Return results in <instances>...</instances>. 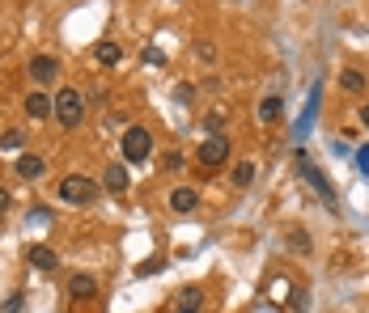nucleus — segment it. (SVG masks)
I'll list each match as a JSON object with an SVG mask.
<instances>
[{
  "mask_svg": "<svg viewBox=\"0 0 369 313\" xmlns=\"http://www.w3.org/2000/svg\"><path fill=\"white\" fill-rule=\"evenodd\" d=\"M42 157H34V153H25V157H17V174L21 178H42Z\"/></svg>",
  "mask_w": 369,
  "mask_h": 313,
  "instance_id": "4468645a",
  "label": "nucleus"
},
{
  "mask_svg": "<svg viewBox=\"0 0 369 313\" xmlns=\"http://www.w3.org/2000/svg\"><path fill=\"white\" fill-rule=\"evenodd\" d=\"M0 148H4V153H17V148H21V131H4V136H0Z\"/></svg>",
  "mask_w": 369,
  "mask_h": 313,
  "instance_id": "6ab92c4d",
  "label": "nucleus"
},
{
  "mask_svg": "<svg viewBox=\"0 0 369 313\" xmlns=\"http://www.w3.org/2000/svg\"><path fill=\"white\" fill-rule=\"evenodd\" d=\"M8 208H13V195H8V191H4V187H0V216H4V212H8Z\"/></svg>",
  "mask_w": 369,
  "mask_h": 313,
  "instance_id": "5701e85b",
  "label": "nucleus"
},
{
  "mask_svg": "<svg viewBox=\"0 0 369 313\" xmlns=\"http://www.w3.org/2000/svg\"><path fill=\"white\" fill-rule=\"evenodd\" d=\"M195 161H200L204 170H217V165H225V161H229V140H225V136H208V140L195 148Z\"/></svg>",
  "mask_w": 369,
  "mask_h": 313,
  "instance_id": "39448f33",
  "label": "nucleus"
},
{
  "mask_svg": "<svg viewBox=\"0 0 369 313\" xmlns=\"http://www.w3.org/2000/svg\"><path fill=\"white\" fill-rule=\"evenodd\" d=\"M123 59V51L115 47V42H98V64H106V68H115Z\"/></svg>",
  "mask_w": 369,
  "mask_h": 313,
  "instance_id": "f3484780",
  "label": "nucleus"
},
{
  "mask_svg": "<svg viewBox=\"0 0 369 313\" xmlns=\"http://www.w3.org/2000/svg\"><path fill=\"white\" fill-rule=\"evenodd\" d=\"M55 191H59L64 203H93V199H98V182L85 178V174H68Z\"/></svg>",
  "mask_w": 369,
  "mask_h": 313,
  "instance_id": "7ed1b4c3",
  "label": "nucleus"
},
{
  "mask_svg": "<svg viewBox=\"0 0 369 313\" xmlns=\"http://www.w3.org/2000/svg\"><path fill=\"white\" fill-rule=\"evenodd\" d=\"M255 114H259V123H280V114H285V102L272 93V98H263V102H259V110H255Z\"/></svg>",
  "mask_w": 369,
  "mask_h": 313,
  "instance_id": "ddd939ff",
  "label": "nucleus"
},
{
  "mask_svg": "<svg viewBox=\"0 0 369 313\" xmlns=\"http://www.w3.org/2000/svg\"><path fill=\"white\" fill-rule=\"evenodd\" d=\"M25 114H30V119H47V114H55V106H51L47 93H30V98H25Z\"/></svg>",
  "mask_w": 369,
  "mask_h": 313,
  "instance_id": "f8f14e48",
  "label": "nucleus"
},
{
  "mask_svg": "<svg viewBox=\"0 0 369 313\" xmlns=\"http://www.w3.org/2000/svg\"><path fill=\"white\" fill-rule=\"evenodd\" d=\"M361 123L369 127V106H361Z\"/></svg>",
  "mask_w": 369,
  "mask_h": 313,
  "instance_id": "393cba45",
  "label": "nucleus"
},
{
  "mask_svg": "<svg viewBox=\"0 0 369 313\" xmlns=\"http://www.w3.org/2000/svg\"><path fill=\"white\" fill-rule=\"evenodd\" d=\"M51 106H55L59 127H76V123L85 119V98H81L76 89H59V93L51 98Z\"/></svg>",
  "mask_w": 369,
  "mask_h": 313,
  "instance_id": "f03ea898",
  "label": "nucleus"
},
{
  "mask_svg": "<svg viewBox=\"0 0 369 313\" xmlns=\"http://www.w3.org/2000/svg\"><path fill=\"white\" fill-rule=\"evenodd\" d=\"M200 309H204V293H200V288H178L174 313H200Z\"/></svg>",
  "mask_w": 369,
  "mask_h": 313,
  "instance_id": "1a4fd4ad",
  "label": "nucleus"
},
{
  "mask_svg": "<svg viewBox=\"0 0 369 313\" xmlns=\"http://www.w3.org/2000/svg\"><path fill=\"white\" fill-rule=\"evenodd\" d=\"M195 208H200V191H195V187H174V191H170V212L187 216V212H195Z\"/></svg>",
  "mask_w": 369,
  "mask_h": 313,
  "instance_id": "0eeeda50",
  "label": "nucleus"
},
{
  "mask_svg": "<svg viewBox=\"0 0 369 313\" xmlns=\"http://www.w3.org/2000/svg\"><path fill=\"white\" fill-rule=\"evenodd\" d=\"M297 174L306 178V187H310V191H319V199H323L327 208H340V199H336V187L327 182V174H323V170H319V165H314V161H310L302 148H297Z\"/></svg>",
  "mask_w": 369,
  "mask_h": 313,
  "instance_id": "f257e3e1",
  "label": "nucleus"
},
{
  "mask_svg": "<svg viewBox=\"0 0 369 313\" xmlns=\"http://www.w3.org/2000/svg\"><path fill=\"white\" fill-rule=\"evenodd\" d=\"M357 165H361V174H369V144L357 153Z\"/></svg>",
  "mask_w": 369,
  "mask_h": 313,
  "instance_id": "b1692460",
  "label": "nucleus"
},
{
  "mask_svg": "<svg viewBox=\"0 0 369 313\" xmlns=\"http://www.w3.org/2000/svg\"><path fill=\"white\" fill-rule=\"evenodd\" d=\"M221 123H225V119H221V114H208V119H204V127H208V131H212V136H217V131H221Z\"/></svg>",
  "mask_w": 369,
  "mask_h": 313,
  "instance_id": "4be33fe9",
  "label": "nucleus"
},
{
  "mask_svg": "<svg viewBox=\"0 0 369 313\" xmlns=\"http://www.w3.org/2000/svg\"><path fill=\"white\" fill-rule=\"evenodd\" d=\"M68 297H72V301L98 297V280H93V276H72V280H68Z\"/></svg>",
  "mask_w": 369,
  "mask_h": 313,
  "instance_id": "6e6552de",
  "label": "nucleus"
},
{
  "mask_svg": "<svg viewBox=\"0 0 369 313\" xmlns=\"http://www.w3.org/2000/svg\"><path fill=\"white\" fill-rule=\"evenodd\" d=\"M255 182V165L251 161H238L234 165V187H251Z\"/></svg>",
  "mask_w": 369,
  "mask_h": 313,
  "instance_id": "a211bd4d",
  "label": "nucleus"
},
{
  "mask_svg": "<svg viewBox=\"0 0 369 313\" xmlns=\"http://www.w3.org/2000/svg\"><path fill=\"white\" fill-rule=\"evenodd\" d=\"M119 148H123V161L140 165V161L153 153V136H149L144 127H127V131H123V140H119Z\"/></svg>",
  "mask_w": 369,
  "mask_h": 313,
  "instance_id": "20e7f679",
  "label": "nucleus"
},
{
  "mask_svg": "<svg viewBox=\"0 0 369 313\" xmlns=\"http://www.w3.org/2000/svg\"><path fill=\"white\" fill-rule=\"evenodd\" d=\"M0 313H21V293H17V297H8V301L0 305Z\"/></svg>",
  "mask_w": 369,
  "mask_h": 313,
  "instance_id": "412c9836",
  "label": "nucleus"
},
{
  "mask_svg": "<svg viewBox=\"0 0 369 313\" xmlns=\"http://www.w3.org/2000/svg\"><path fill=\"white\" fill-rule=\"evenodd\" d=\"M30 76H34L38 85H51V81L59 76V59H55V55H34V59H30Z\"/></svg>",
  "mask_w": 369,
  "mask_h": 313,
  "instance_id": "423d86ee",
  "label": "nucleus"
},
{
  "mask_svg": "<svg viewBox=\"0 0 369 313\" xmlns=\"http://www.w3.org/2000/svg\"><path fill=\"white\" fill-rule=\"evenodd\" d=\"M285 242H289V250L310 254V233H306V229H289V233H285Z\"/></svg>",
  "mask_w": 369,
  "mask_h": 313,
  "instance_id": "dca6fc26",
  "label": "nucleus"
},
{
  "mask_svg": "<svg viewBox=\"0 0 369 313\" xmlns=\"http://www.w3.org/2000/svg\"><path fill=\"white\" fill-rule=\"evenodd\" d=\"M340 85H344L348 93H361V89H365V76H361V68H344V72H340Z\"/></svg>",
  "mask_w": 369,
  "mask_h": 313,
  "instance_id": "2eb2a0df",
  "label": "nucleus"
},
{
  "mask_svg": "<svg viewBox=\"0 0 369 313\" xmlns=\"http://www.w3.org/2000/svg\"><path fill=\"white\" fill-rule=\"evenodd\" d=\"M102 187H106L110 195H123V191H127V170H123V165H106Z\"/></svg>",
  "mask_w": 369,
  "mask_h": 313,
  "instance_id": "9d476101",
  "label": "nucleus"
},
{
  "mask_svg": "<svg viewBox=\"0 0 369 313\" xmlns=\"http://www.w3.org/2000/svg\"><path fill=\"white\" fill-rule=\"evenodd\" d=\"M161 267H166V259H149V263H140V267H136V276H157Z\"/></svg>",
  "mask_w": 369,
  "mask_h": 313,
  "instance_id": "aec40b11",
  "label": "nucleus"
},
{
  "mask_svg": "<svg viewBox=\"0 0 369 313\" xmlns=\"http://www.w3.org/2000/svg\"><path fill=\"white\" fill-rule=\"evenodd\" d=\"M25 259H30V267H38V271H55V250H47V246H30L25 250Z\"/></svg>",
  "mask_w": 369,
  "mask_h": 313,
  "instance_id": "9b49d317",
  "label": "nucleus"
}]
</instances>
